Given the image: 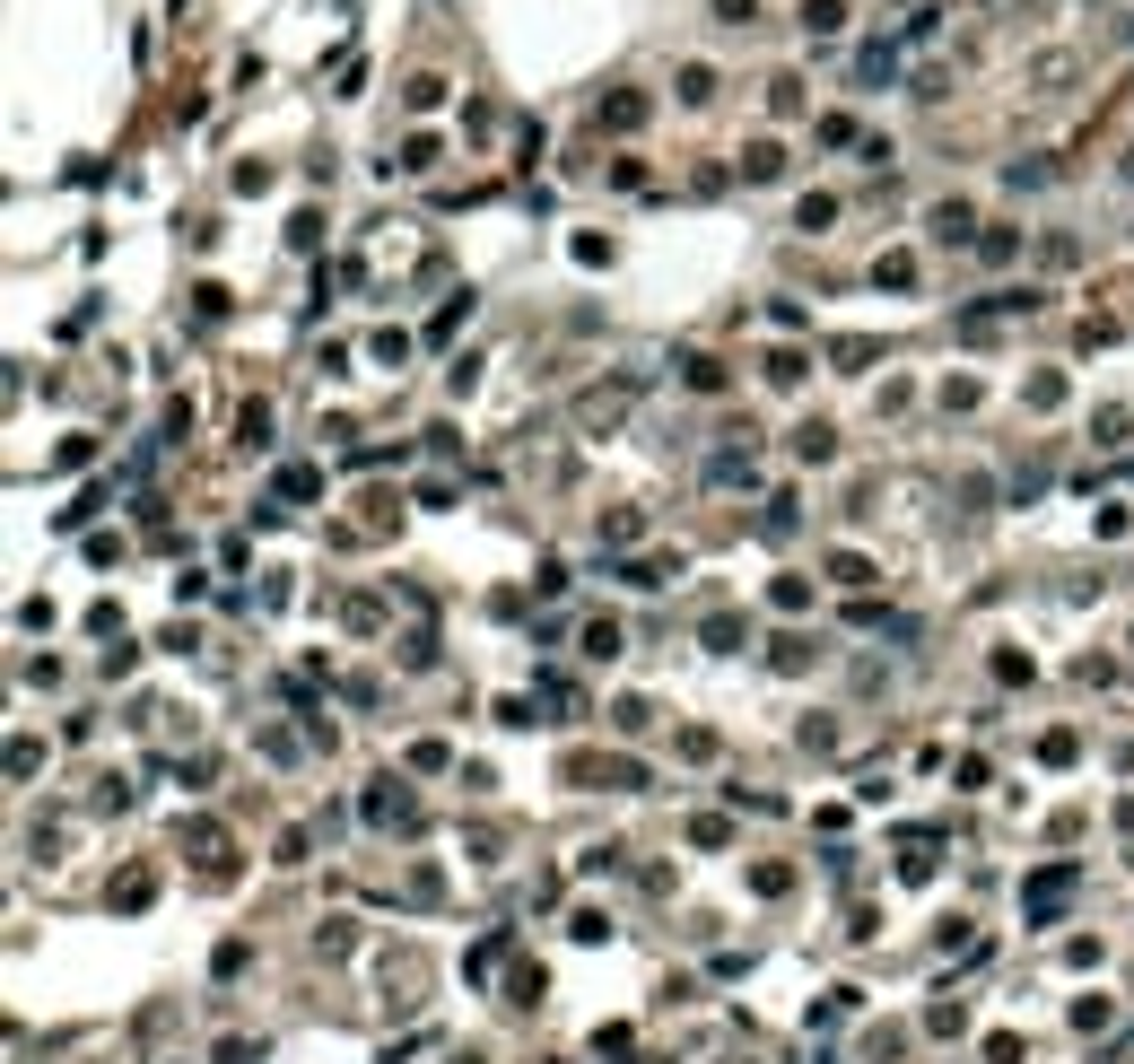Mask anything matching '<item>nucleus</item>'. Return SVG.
I'll list each match as a JSON object with an SVG mask.
<instances>
[{
	"label": "nucleus",
	"instance_id": "13",
	"mask_svg": "<svg viewBox=\"0 0 1134 1064\" xmlns=\"http://www.w3.org/2000/svg\"><path fill=\"white\" fill-rule=\"evenodd\" d=\"M585 654H593V663H611V654H620V629H611V620H585Z\"/></svg>",
	"mask_w": 1134,
	"mask_h": 1064
},
{
	"label": "nucleus",
	"instance_id": "12",
	"mask_svg": "<svg viewBox=\"0 0 1134 1064\" xmlns=\"http://www.w3.org/2000/svg\"><path fill=\"white\" fill-rule=\"evenodd\" d=\"M681 375H690V393H724V367H716V358H681Z\"/></svg>",
	"mask_w": 1134,
	"mask_h": 1064
},
{
	"label": "nucleus",
	"instance_id": "11",
	"mask_svg": "<svg viewBox=\"0 0 1134 1064\" xmlns=\"http://www.w3.org/2000/svg\"><path fill=\"white\" fill-rule=\"evenodd\" d=\"M314 489H324V472H314V463H288V472H280V498H314Z\"/></svg>",
	"mask_w": 1134,
	"mask_h": 1064
},
{
	"label": "nucleus",
	"instance_id": "21",
	"mask_svg": "<svg viewBox=\"0 0 1134 1064\" xmlns=\"http://www.w3.org/2000/svg\"><path fill=\"white\" fill-rule=\"evenodd\" d=\"M716 18L724 26H751V18H760V0H716Z\"/></svg>",
	"mask_w": 1134,
	"mask_h": 1064
},
{
	"label": "nucleus",
	"instance_id": "4",
	"mask_svg": "<svg viewBox=\"0 0 1134 1064\" xmlns=\"http://www.w3.org/2000/svg\"><path fill=\"white\" fill-rule=\"evenodd\" d=\"M646 123V96H637V87H611L603 96V131H637Z\"/></svg>",
	"mask_w": 1134,
	"mask_h": 1064
},
{
	"label": "nucleus",
	"instance_id": "3",
	"mask_svg": "<svg viewBox=\"0 0 1134 1064\" xmlns=\"http://www.w3.org/2000/svg\"><path fill=\"white\" fill-rule=\"evenodd\" d=\"M925 227H934L942 244H969V227H978V210H969V201H934V218H925Z\"/></svg>",
	"mask_w": 1134,
	"mask_h": 1064
},
{
	"label": "nucleus",
	"instance_id": "16",
	"mask_svg": "<svg viewBox=\"0 0 1134 1064\" xmlns=\"http://www.w3.org/2000/svg\"><path fill=\"white\" fill-rule=\"evenodd\" d=\"M646 716H654L646 698H620V707H611V724H620V733H646Z\"/></svg>",
	"mask_w": 1134,
	"mask_h": 1064
},
{
	"label": "nucleus",
	"instance_id": "22",
	"mask_svg": "<svg viewBox=\"0 0 1134 1064\" xmlns=\"http://www.w3.org/2000/svg\"><path fill=\"white\" fill-rule=\"evenodd\" d=\"M262 1047H244V1039H218V1064H254Z\"/></svg>",
	"mask_w": 1134,
	"mask_h": 1064
},
{
	"label": "nucleus",
	"instance_id": "1",
	"mask_svg": "<svg viewBox=\"0 0 1134 1064\" xmlns=\"http://www.w3.org/2000/svg\"><path fill=\"white\" fill-rule=\"evenodd\" d=\"M1065 899H1073V864H1047L1039 881H1030V891H1021V908H1030V916H1056V908H1065Z\"/></svg>",
	"mask_w": 1134,
	"mask_h": 1064
},
{
	"label": "nucleus",
	"instance_id": "18",
	"mask_svg": "<svg viewBox=\"0 0 1134 1064\" xmlns=\"http://www.w3.org/2000/svg\"><path fill=\"white\" fill-rule=\"evenodd\" d=\"M603 777H611V785H620V794H646V768H637V760H611V768H603Z\"/></svg>",
	"mask_w": 1134,
	"mask_h": 1064
},
{
	"label": "nucleus",
	"instance_id": "14",
	"mask_svg": "<svg viewBox=\"0 0 1134 1064\" xmlns=\"http://www.w3.org/2000/svg\"><path fill=\"white\" fill-rule=\"evenodd\" d=\"M872 280H881V288H908L916 262H908V254H881V262H872Z\"/></svg>",
	"mask_w": 1134,
	"mask_h": 1064
},
{
	"label": "nucleus",
	"instance_id": "17",
	"mask_svg": "<svg viewBox=\"0 0 1134 1064\" xmlns=\"http://www.w3.org/2000/svg\"><path fill=\"white\" fill-rule=\"evenodd\" d=\"M829 576H838V585H872V567L855 559V550H838V559H829Z\"/></svg>",
	"mask_w": 1134,
	"mask_h": 1064
},
{
	"label": "nucleus",
	"instance_id": "6",
	"mask_svg": "<svg viewBox=\"0 0 1134 1064\" xmlns=\"http://www.w3.org/2000/svg\"><path fill=\"white\" fill-rule=\"evenodd\" d=\"M698 637H707V654H741V646H751V629H741L733 611H716V620H707Z\"/></svg>",
	"mask_w": 1134,
	"mask_h": 1064
},
{
	"label": "nucleus",
	"instance_id": "10",
	"mask_svg": "<svg viewBox=\"0 0 1134 1064\" xmlns=\"http://www.w3.org/2000/svg\"><path fill=\"white\" fill-rule=\"evenodd\" d=\"M707 96H716V70L690 62V70H681V105H707Z\"/></svg>",
	"mask_w": 1134,
	"mask_h": 1064
},
{
	"label": "nucleus",
	"instance_id": "20",
	"mask_svg": "<svg viewBox=\"0 0 1134 1064\" xmlns=\"http://www.w3.org/2000/svg\"><path fill=\"white\" fill-rule=\"evenodd\" d=\"M445 105V79H411V114H436Z\"/></svg>",
	"mask_w": 1134,
	"mask_h": 1064
},
{
	"label": "nucleus",
	"instance_id": "19",
	"mask_svg": "<svg viewBox=\"0 0 1134 1064\" xmlns=\"http://www.w3.org/2000/svg\"><path fill=\"white\" fill-rule=\"evenodd\" d=\"M402 166H411V174L436 166V140H428V131H411V140H402Z\"/></svg>",
	"mask_w": 1134,
	"mask_h": 1064
},
{
	"label": "nucleus",
	"instance_id": "15",
	"mask_svg": "<svg viewBox=\"0 0 1134 1064\" xmlns=\"http://www.w3.org/2000/svg\"><path fill=\"white\" fill-rule=\"evenodd\" d=\"M236 436H244V445H262V436H271V411H262V402H244V411H236Z\"/></svg>",
	"mask_w": 1134,
	"mask_h": 1064
},
{
	"label": "nucleus",
	"instance_id": "2",
	"mask_svg": "<svg viewBox=\"0 0 1134 1064\" xmlns=\"http://www.w3.org/2000/svg\"><path fill=\"white\" fill-rule=\"evenodd\" d=\"M855 79H864V87H891L899 79V44H864V53H855Z\"/></svg>",
	"mask_w": 1134,
	"mask_h": 1064
},
{
	"label": "nucleus",
	"instance_id": "5",
	"mask_svg": "<svg viewBox=\"0 0 1134 1064\" xmlns=\"http://www.w3.org/2000/svg\"><path fill=\"white\" fill-rule=\"evenodd\" d=\"M741 174H751V184H777V174H785V149H777V140H751V149H741Z\"/></svg>",
	"mask_w": 1134,
	"mask_h": 1064
},
{
	"label": "nucleus",
	"instance_id": "9",
	"mask_svg": "<svg viewBox=\"0 0 1134 1064\" xmlns=\"http://www.w3.org/2000/svg\"><path fill=\"white\" fill-rule=\"evenodd\" d=\"M829 218H838V201H829V193H803V201H794V227H803V236H821Z\"/></svg>",
	"mask_w": 1134,
	"mask_h": 1064
},
{
	"label": "nucleus",
	"instance_id": "7",
	"mask_svg": "<svg viewBox=\"0 0 1134 1064\" xmlns=\"http://www.w3.org/2000/svg\"><path fill=\"white\" fill-rule=\"evenodd\" d=\"M794 454H803V463H829V454H838V428H821V419H803V428H794Z\"/></svg>",
	"mask_w": 1134,
	"mask_h": 1064
},
{
	"label": "nucleus",
	"instance_id": "8",
	"mask_svg": "<svg viewBox=\"0 0 1134 1064\" xmlns=\"http://www.w3.org/2000/svg\"><path fill=\"white\" fill-rule=\"evenodd\" d=\"M847 26V0H803V36H838Z\"/></svg>",
	"mask_w": 1134,
	"mask_h": 1064
}]
</instances>
